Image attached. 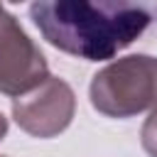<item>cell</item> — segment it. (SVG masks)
<instances>
[{
	"label": "cell",
	"mask_w": 157,
	"mask_h": 157,
	"mask_svg": "<svg viewBox=\"0 0 157 157\" xmlns=\"http://www.w3.org/2000/svg\"><path fill=\"white\" fill-rule=\"evenodd\" d=\"M91 105L105 118H132L157 105V59L130 54L98 69L88 86Z\"/></svg>",
	"instance_id": "7a4b0ae2"
},
{
	"label": "cell",
	"mask_w": 157,
	"mask_h": 157,
	"mask_svg": "<svg viewBox=\"0 0 157 157\" xmlns=\"http://www.w3.org/2000/svg\"><path fill=\"white\" fill-rule=\"evenodd\" d=\"M76 113V96L74 88L59 78L49 76L44 83H39L34 91L12 98V118L32 137L49 140L64 132Z\"/></svg>",
	"instance_id": "277c9868"
},
{
	"label": "cell",
	"mask_w": 157,
	"mask_h": 157,
	"mask_svg": "<svg viewBox=\"0 0 157 157\" xmlns=\"http://www.w3.org/2000/svg\"><path fill=\"white\" fill-rule=\"evenodd\" d=\"M29 17L54 49L105 61L147 29L152 12L125 0H37L29 5Z\"/></svg>",
	"instance_id": "6da1fadb"
},
{
	"label": "cell",
	"mask_w": 157,
	"mask_h": 157,
	"mask_svg": "<svg viewBox=\"0 0 157 157\" xmlns=\"http://www.w3.org/2000/svg\"><path fill=\"white\" fill-rule=\"evenodd\" d=\"M0 157H2V155H0Z\"/></svg>",
	"instance_id": "52a82bcc"
},
{
	"label": "cell",
	"mask_w": 157,
	"mask_h": 157,
	"mask_svg": "<svg viewBox=\"0 0 157 157\" xmlns=\"http://www.w3.org/2000/svg\"><path fill=\"white\" fill-rule=\"evenodd\" d=\"M7 135V118L2 115V110H0V140Z\"/></svg>",
	"instance_id": "8992f818"
},
{
	"label": "cell",
	"mask_w": 157,
	"mask_h": 157,
	"mask_svg": "<svg viewBox=\"0 0 157 157\" xmlns=\"http://www.w3.org/2000/svg\"><path fill=\"white\" fill-rule=\"evenodd\" d=\"M140 142H142V150H145L150 157H157V105L150 110V115H147L145 123H142Z\"/></svg>",
	"instance_id": "5b68a950"
},
{
	"label": "cell",
	"mask_w": 157,
	"mask_h": 157,
	"mask_svg": "<svg viewBox=\"0 0 157 157\" xmlns=\"http://www.w3.org/2000/svg\"><path fill=\"white\" fill-rule=\"evenodd\" d=\"M49 78L42 49L29 39L17 17L0 5V93L20 98Z\"/></svg>",
	"instance_id": "3957f363"
}]
</instances>
